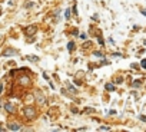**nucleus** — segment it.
<instances>
[{
  "mask_svg": "<svg viewBox=\"0 0 146 132\" xmlns=\"http://www.w3.org/2000/svg\"><path fill=\"white\" fill-rule=\"evenodd\" d=\"M23 113H25L26 119H29V121H32V119L36 118V109H35L33 106H26V108L23 109Z\"/></svg>",
  "mask_w": 146,
  "mask_h": 132,
  "instance_id": "obj_1",
  "label": "nucleus"
},
{
  "mask_svg": "<svg viewBox=\"0 0 146 132\" xmlns=\"http://www.w3.org/2000/svg\"><path fill=\"white\" fill-rule=\"evenodd\" d=\"M36 101H37L39 105H44V103H46V98H44V95H43L40 91L36 92Z\"/></svg>",
  "mask_w": 146,
  "mask_h": 132,
  "instance_id": "obj_2",
  "label": "nucleus"
},
{
  "mask_svg": "<svg viewBox=\"0 0 146 132\" xmlns=\"http://www.w3.org/2000/svg\"><path fill=\"white\" fill-rule=\"evenodd\" d=\"M5 109H6L7 112H10V113H15V112H16V108H15V105H13V103H10V102L5 103Z\"/></svg>",
  "mask_w": 146,
  "mask_h": 132,
  "instance_id": "obj_3",
  "label": "nucleus"
},
{
  "mask_svg": "<svg viewBox=\"0 0 146 132\" xmlns=\"http://www.w3.org/2000/svg\"><path fill=\"white\" fill-rule=\"evenodd\" d=\"M9 129L10 131H20L22 129V125L20 123H16V122H12V123H9Z\"/></svg>",
  "mask_w": 146,
  "mask_h": 132,
  "instance_id": "obj_4",
  "label": "nucleus"
},
{
  "mask_svg": "<svg viewBox=\"0 0 146 132\" xmlns=\"http://www.w3.org/2000/svg\"><path fill=\"white\" fill-rule=\"evenodd\" d=\"M33 33H36V26H29V27H26V35H33Z\"/></svg>",
  "mask_w": 146,
  "mask_h": 132,
  "instance_id": "obj_5",
  "label": "nucleus"
},
{
  "mask_svg": "<svg viewBox=\"0 0 146 132\" xmlns=\"http://www.w3.org/2000/svg\"><path fill=\"white\" fill-rule=\"evenodd\" d=\"M105 88H106L108 91H113V89H115V86H113L112 83H106V86H105Z\"/></svg>",
  "mask_w": 146,
  "mask_h": 132,
  "instance_id": "obj_6",
  "label": "nucleus"
},
{
  "mask_svg": "<svg viewBox=\"0 0 146 132\" xmlns=\"http://www.w3.org/2000/svg\"><path fill=\"white\" fill-rule=\"evenodd\" d=\"M140 65H142V68H146V59H143V60H142V63H140Z\"/></svg>",
  "mask_w": 146,
  "mask_h": 132,
  "instance_id": "obj_7",
  "label": "nucleus"
},
{
  "mask_svg": "<svg viewBox=\"0 0 146 132\" xmlns=\"http://www.w3.org/2000/svg\"><path fill=\"white\" fill-rule=\"evenodd\" d=\"M73 46H75L73 43H69V50H73Z\"/></svg>",
  "mask_w": 146,
  "mask_h": 132,
  "instance_id": "obj_8",
  "label": "nucleus"
},
{
  "mask_svg": "<svg viewBox=\"0 0 146 132\" xmlns=\"http://www.w3.org/2000/svg\"><path fill=\"white\" fill-rule=\"evenodd\" d=\"M2 91H3V85L0 83V93H2Z\"/></svg>",
  "mask_w": 146,
  "mask_h": 132,
  "instance_id": "obj_9",
  "label": "nucleus"
},
{
  "mask_svg": "<svg viewBox=\"0 0 146 132\" xmlns=\"http://www.w3.org/2000/svg\"><path fill=\"white\" fill-rule=\"evenodd\" d=\"M2 131H5V129H3V128H2V125H0V132H2Z\"/></svg>",
  "mask_w": 146,
  "mask_h": 132,
  "instance_id": "obj_10",
  "label": "nucleus"
},
{
  "mask_svg": "<svg viewBox=\"0 0 146 132\" xmlns=\"http://www.w3.org/2000/svg\"><path fill=\"white\" fill-rule=\"evenodd\" d=\"M142 13H143V15H145V16H146V10H142Z\"/></svg>",
  "mask_w": 146,
  "mask_h": 132,
  "instance_id": "obj_11",
  "label": "nucleus"
}]
</instances>
